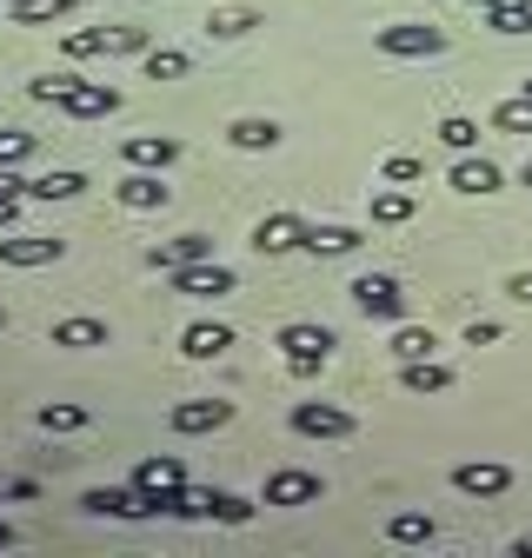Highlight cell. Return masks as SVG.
<instances>
[{
	"label": "cell",
	"instance_id": "obj_12",
	"mask_svg": "<svg viewBox=\"0 0 532 558\" xmlns=\"http://www.w3.org/2000/svg\"><path fill=\"white\" fill-rule=\"evenodd\" d=\"M266 506H319V472H300V465L274 472L266 478Z\"/></svg>",
	"mask_w": 532,
	"mask_h": 558
},
{
	"label": "cell",
	"instance_id": "obj_21",
	"mask_svg": "<svg viewBox=\"0 0 532 558\" xmlns=\"http://www.w3.org/2000/svg\"><path fill=\"white\" fill-rule=\"evenodd\" d=\"M353 246H360L353 227H332V220H326V227H306V253H313V259H340V253H353Z\"/></svg>",
	"mask_w": 532,
	"mask_h": 558
},
{
	"label": "cell",
	"instance_id": "obj_49",
	"mask_svg": "<svg viewBox=\"0 0 532 558\" xmlns=\"http://www.w3.org/2000/svg\"><path fill=\"white\" fill-rule=\"evenodd\" d=\"M0 8H8V0H0Z\"/></svg>",
	"mask_w": 532,
	"mask_h": 558
},
{
	"label": "cell",
	"instance_id": "obj_13",
	"mask_svg": "<svg viewBox=\"0 0 532 558\" xmlns=\"http://www.w3.org/2000/svg\"><path fill=\"white\" fill-rule=\"evenodd\" d=\"M227 418H233L227 399H180L173 405V433H220Z\"/></svg>",
	"mask_w": 532,
	"mask_h": 558
},
{
	"label": "cell",
	"instance_id": "obj_32",
	"mask_svg": "<svg viewBox=\"0 0 532 558\" xmlns=\"http://www.w3.org/2000/svg\"><path fill=\"white\" fill-rule=\"evenodd\" d=\"M186 66H193V60H186L180 47H147V81H180Z\"/></svg>",
	"mask_w": 532,
	"mask_h": 558
},
{
	"label": "cell",
	"instance_id": "obj_18",
	"mask_svg": "<svg viewBox=\"0 0 532 558\" xmlns=\"http://www.w3.org/2000/svg\"><path fill=\"white\" fill-rule=\"evenodd\" d=\"M227 140H233L240 154H274V147H280V126H274V120H259V113H246V120L227 126Z\"/></svg>",
	"mask_w": 532,
	"mask_h": 558
},
{
	"label": "cell",
	"instance_id": "obj_7",
	"mask_svg": "<svg viewBox=\"0 0 532 558\" xmlns=\"http://www.w3.org/2000/svg\"><path fill=\"white\" fill-rule=\"evenodd\" d=\"M452 485L466 499H499L506 485H512V465H499V459H466V465H452Z\"/></svg>",
	"mask_w": 532,
	"mask_h": 558
},
{
	"label": "cell",
	"instance_id": "obj_31",
	"mask_svg": "<svg viewBox=\"0 0 532 558\" xmlns=\"http://www.w3.org/2000/svg\"><path fill=\"white\" fill-rule=\"evenodd\" d=\"M392 360L407 366V360H433V332L426 326H399L392 332Z\"/></svg>",
	"mask_w": 532,
	"mask_h": 558
},
{
	"label": "cell",
	"instance_id": "obj_35",
	"mask_svg": "<svg viewBox=\"0 0 532 558\" xmlns=\"http://www.w3.org/2000/svg\"><path fill=\"white\" fill-rule=\"evenodd\" d=\"M74 81H81V74H40V81H27V94H34L40 107H60V100H66V87H74Z\"/></svg>",
	"mask_w": 532,
	"mask_h": 558
},
{
	"label": "cell",
	"instance_id": "obj_27",
	"mask_svg": "<svg viewBox=\"0 0 532 558\" xmlns=\"http://www.w3.org/2000/svg\"><path fill=\"white\" fill-rule=\"evenodd\" d=\"M386 538L392 545H426L433 538V512H392L386 519Z\"/></svg>",
	"mask_w": 532,
	"mask_h": 558
},
{
	"label": "cell",
	"instance_id": "obj_47",
	"mask_svg": "<svg viewBox=\"0 0 532 558\" xmlns=\"http://www.w3.org/2000/svg\"><path fill=\"white\" fill-rule=\"evenodd\" d=\"M0 326H8V313H0Z\"/></svg>",
	"mask_w": 532,
	"mask_h": 558
},
{
	"label": "cell",
	"instance_id": "obj_28",
	"mask_svg": "<svg viewBox=\"0 0 532 558\" xmlns=\"http://www.w3.org/2000/svg\"><path fill=\"white\" fill-rule=\"evenodd\" d=\"M439 147H452V154H473V147H480V120L446 113V120H439Z\"/></svg>",
	"mask_w": 532,
	"mask_h": 558
},
{
	"label": "cell",
	"instance_id": "obj_23",
	"mask_svg": "<svg viewBox=\"0 0 532 558\" xmlns=\"http://www.w3.org/2000/svg\"><path fill=\"white\" fill-rule=\"evenodd\" d=\"M486 27H493V34H532V0H493V8H486Z\"/></svg>",
	"mask_w": 532,
	"mask_h": 558
},
{
	"label": "cell",
	"instance_id": "obj_17",
	"mask_svg": "<svg viewBox=\"0 0 532 558\" xmlns=\"http://www.w3.org/2000/svg\"><path fill=\"white\" fill-rule=\"evenodd\" d=\"M227 345H233V326H220V319H200V326L180 332V353L186 360H220Z\"/></svg>",
	"mask_w": 532,
	"mask_h": 558
},
{
	"label": "cell",
	"instance_id": "obj_20",
	"mask_svg": "<svg viewBox=\"0 0 532 558\" xmlns=\"http://www.w3.org/2000/svg\"><path fill=\"white\" fill-rule=\"evenodd\" d=\"M452 186H459V193H499V167H493L486 154H459Z\"/></svg>",
	"mask_w": 532,
	"mask_h": 558
},
{
	"label": "cell",
	"instance_id": "obj_6",
	"mask_svg": "<svg viewBox=\"0 0 532 558\" xmlns=\"http://www.w3.org/2000/svg\"><path fill=\"white\" fill-rule=\"evenodd\" d=\"M353 306H360L366 319H399V313H407V293H399L392 272H360V279H353Z\"/></svg>",
	"mask_w": 532,
	"mask_h": 558
},
{
	"label": "cell",
	"instance_id": "obj_16",
	"mask_svg": "<svg viewBox=\"0 0 532 558\" xmlns=\"http://www.w3.org/2000/svg\"><path fill=\"white\" fill-rule=\"evenodd\" d=\"M147 259H154L160 272H173V266H193V259H214V240H207V233H173V240H160Z\"/></svg>",
	"mask_w": 532,
	"mask_h": 558
},
{
	"label": "cell",
	"instance_id": "obj_8",
	"mask_svg": "<svg viewBox=\"0 0 532 558\" xmlns=\"http://www.w3.org/2000/svg\"><path fill=\"white\" fill-rule=\"evenodd\" d=\"M81 506H87L94 519H141V512H154L141 485H94V493H87Z\"/></svg>",
	"mask_w": 532,
	"mask_h": 558
},
{
	"label": "cell",
	"instance_id": "obj_40",
	"mask_svg": "<svg viewBox=\"0 0 532 558\" xmlns=\"http://www.w3.org/2000/svg\"><path fill=\"white\" fill-rule=\"evenodd\" d=\"M21 193H27V186L14 180V167H0V199H21Z\"/></svg>",
	"mask_w": 532,
	"mask_h": 558
},
{
	"label": "cell",
	"instance_id": "obj_24",
	"mask_svg": "<svg viewBox=\"0 0 532 558\" xmlns=\"http://www.w3.org/2000/svg\"><path fill=\"white\" fill-rule=\"evenodd\" d=\"M66 8H74V0H8L0 14H8V21H21V27H40V21H60Z\"/></svg>",
	"mask_w": 532,
	"mask_h": 558
},
{
	"label": "cell",
	"instance_id": "obj_44",
	"mask_svg": "<svg viewBox=\"0 0 532 558\" xmlns=\"http://www.w3.org/2000/svg\"><path fill=\"white\" fill-rule=\"evenodd\" d=\"M519 180H525V186H532V160H525V167H519Z\"/></svg>",
	"mask_w": 532,
	"mask_h": 558
},
{
	"label": "cell",
	"instance_id": "obj_33",
	"mask_svg": "<svg viewBox=\"0 0 532 558\" xmlns=\"http://www.w3.org/2000/svg\"><path fill=\"white\" fill-rule=\"evenodd\" d=\"M493 126H499V133H532V94L499 100V107H493Z\"/></svg>",
	"mask_w": 532,
	"mask_h": 558
},
{
	"label": "cell",
	"instance_id": "obj_9",
	"mask_svg": "<svg viewBox=\"0 0 532 558\" xmlns=\"http://www.w3.org/2000/svg\"><path fill=\"white\" fill-rule=\"evenodd\" d=\"M60 113H74V120H107V113H120V87H107V81H74V87H66V100H60Z\"/></svg>",
	"mask_w": 532,
	"mask_h": 558
},
{
	"label": "cell",
	"instance_id": "obj_11",
	"mask_svg": "<svg viewBox=\"0 0 532 558\" xmlns=\"http://www.w3.org/2000/svg\"><path fill=\"white\" fill-rule=\"evenodd\" d=\"M253 246L274 259V253H293V246H306V220L300 214H266L259 227H253Z\"/></svg>",
	"mask_w": 532,
	"mask_h": 558
},
{
	"label": "cell",
	"instance_id": "obj_4",
	"mask_svg": "<svg viewBox=\"0 0 532 558\" xmlns=\"http://www.w3.org/2000/svg\"><path fill=\"white\" fill-rule=\"evenodd\" d=\"M293 433L300 439H353V412L347 405H326V399H300L293 405Z\"/></svg>",
	"mask_w": 532,
	"mask_h": 558
},
{
	"label": "cell",
	"instance_id": "obj_37",
	"mask_svg": "<svg viewBox=\"0 0 532 558\" xmlns=\"http://www.w3.org/2000/svg\"><path fill=\"white\" fill-rule=\"evenodd\" d=\"M420 173H426V167H420V160H407V154H392V160H386V180H392V186H413Z\"/></svg>",
	"mask_w": 532,
	"mask_h": 558
},
{
	"label": "cell",
	"instance_id": "obj_19",
	"mask_svg": "<svg viewBox=\"0 0 532 558\" xmlns=\"http://www.w3.org/2000/svg\"><path fill=\"white\" fill-rule=\"evenodd\" d=\"M399 386H407V392H452V366H439V360H407V366H399Z\"/></svg>",
	"mask_w": 532,
	"mask_h": 558
},
{
	"label": "cell",
	"instance_id": "obj_34",
	"mask_svg": "<svg viewBox=\"0 0 532 558\" xmlns=\"http://www.w3.org/2000/svg\"><path fill=\"white\" fill-rule=\"evenodd\" d=\"M40 426H47V433H81V426H87V405L53 399V405H40Z\"/></svg>",
	"mask_w": 532,
	"mask_h": 558
},
{
	"label": "cell",
	"instance_id": "obj_46",
	"mask_svg": "<svg viewBox=\"0 0 532 558\" xmlns=\"http://www.w3.org/2000/svg\"><path fill=\"white\" fill-rule=\"evenodd\" d=\"M8 485H14V478H0V499H8Z\"/></svg>",
	"mask_w": 532,
	"mask_h": 558
},
{
	"label": "cell",
	"instance_id": "obj_10",
	"mask_svg": "<svg viewBox=\"0 0 532 558\" xmlns=\"http://www.w3.org/2000/svg\"><path fill=\"white\" fill-rule=\"evenodd\" d=\"M113 199H120V206H133V214H154V206H167V199H173V186H167L154 167H141V173H126V180L113 186Z\"/></svg>",
	"mask_w": 532,
	"mask_h": 558
},
{
	"label": "cell",
	"instance_id": "obj_2",
	"mask_svg": "<svg viewBox=\"0 0 532 558\" xmlns=\"http://www.w3.org/2000/svg\"><path fill=\"white\" fill-rule=\"evenodd\" d=\"M373 40H379V53H392V60H433V53H446V34H439L433 21H392V27H379Z\"/></svg>",
	"mask_w": 532,
	"mask_h": 558
},
{
	"label": "cell",
	"instance_id": "obj_14",
	"mask_svg": "<svg viewBox=\"0 0 532 558\" xmlns=\"http://www.w3.org/2000/svg\"><path fill=\"white\" fill-rule=\"evenodd\" d=\"M66 246L60 240H47V233H8V240H0V259H8V266H53Z\"/></svg>",
	"mask_w": 532,
	"mask_h": 558
},
{
	"label": "cell",
	"instance_id": "obj_5",
	"mask_svg": "<svg viewBox=\"0 0 532 558\" xmlns=\"http://www.w3.org/2000/svg\"><path fill=\"white\" fill-rule=\"evenodd\" d=\"M60 47L74 60H87V53H147V27H81V34H66Z\"/></svg>",
	"mask_w": 532,
	"mask_h": 558
},
{
	"label": "cell",
	"instance_id": "obj_39",
	"mask_svg": "<svg viewBox=\"0 0 532 558\" xmlns=\"http://www.w3.org/2000/svg\"><path fill=\"white\" fill-rule=\"evenodd\" d=\"M506 293H512V300H525V306H532V272H512V279H506Z\"/></svg>",
	"mask_w": 532,
	"mask_h": 558
},
{
	"label": "cell",
	"instance_id": "obj_43",
	"mask_svg": "<svg viewBox=\"0 0 532 558\" xmlns=\"http://www.w3.org/2000/svg\"><path fill=\"white\" fill-rule=\"evenodd\" d=\"M512 551H519V558H532V532H525V538H519V545H512Z\"/></svg>",
	"mask_w": 532,
	"mask_h": 558
},
{
	"label": "cell",
	"instance_id": "obj_38",
	"mask_svg": "<svg viewBox=\"0 0 532 558\" xmlns=\"http://www.w3.org/2000/svg\"><path fill=\"white\" fill-rule=\"evenodd\" d=\"M499 339V319H473V326H466V345H493Z\"/></svg>",
	"mask_w": 532,
	"mask_h": 558
},
{
	"label": "cell",
	"instance_id": "obj_1",
	"mask_svg": "<svg viewBox=\"0 0 532 558\" xmlns=\"http://www.w3.org/2000/svg\"><path fill=\"white\" fill-rule=\"evenodd\" d=\"M280 353H287V373L293 379H313L326 360H332V345H340V339H332V326H306V319H293V326H280Z\"/></svg>",
	"mask_w": 532,
	"mask_h": 558
},
{
	"label": "cell",
	"instance_id": "obj_25",
	"mask_svg": "<svg viewBox=\"0 0 532 558\" xmlns=\"http://www.w3.org/2000/svg\"><path fill=\"white\" fill-rule=\"evenodd\" d=\"M253 27H259L253 8H214V14H207V34H214V40H240V34H253Z\"/></svg>",
	"mask_w": 532,
	"mask_h": 558
},
{
	"label": "cell",
	"instance_id": "obj_3",
	"mask_svg": "<svg viewBox=\"0 0 532 558\" xmlns=\"http://www.w3.org/2000/svg\"><path fill=\"white\" fill-rule=\"evenodd\" d=\"M233 287H240V279H233V266H220V259L173 266V293H180V300H227Z\"/></svg>",
	"mask_w": 532,
	"mask_h": 558
},
{
	"label": "cell",
	"instance_id": "obj_22",
	"mask_svg": "<svg viewBox=\"0 0 532 558\" xmlns=\"http://www.w3.org/2000/svg\"><path fill=\"white\" fill-rule=\"evenodd\" d=\"M27 193L53 206V199H81V193H87V180H81L74 167H60V173H40V180H27Z\"/></svg>",
	"mask_w": 532,
	"mask_h": 558
},
{
	"label": "cell",
	"instance_id": "obj_45",
	"mask_svg": "<svg viewBox=\"0 0 532 558\" xmlns=\"http://www.w3.org/2000/svg\"><path fill=\"white\" fill-rule=\"evenodd\" d=\"M466 8H493V0H466Z\"/></svg>",
	"mask_w": 532,
	"mask_h": 558
},
{
	"label": "cell",
	"instance_id": "obj_48",
	"mask_svg": "<svg viewBox=\"0 0 532 558\" xmlns=\"http://www.w3.org/2000/svg\"><path fill=\"white\" fill-rule=\"evenodd\" d=\"M525 94H532V81H525Z\"/></svg>",
	"mask_w": 532,
	"mask_h": 558
},
{
	"label": "cell",
	"instance_id": "obj_36",
	"mask_svg": "<svg viewBox=\"0 0 532 558\" xmlns=\"http://www.w3.org/2000/svg\"><path fill=\"white\" fill-rule=\"evenodd\" d=\"M34 154V133H21V126H0V167H21Z\"/></svg>",
	"mask_w": 532,
	"mask_h": 558
},
{
	"label": "cell",
	"instance_id": "obj_29",
	"mask_svg": "<svg viewBox=\"0 0 532 558\" xmlns=\"http://www.w3.org/2000/svg\"><path fill=\"white\" fill-rule=\"evenodd\" d=\"M373 220H379V227H407V220H413V193H399V186L373 193Z\"/></svg>",
	"mask_w": 532,
	"mask_h": 558
},
{
	"label": "cell",
	"instance_id": "obj_41",
	"mask_svg": "<svg viewBox=\"0 0 532 558\" xmlns=\"http://www.w3.org/2000/svg\"><path fill=\"white\" fill-rule=\"evenodd\" d=\"M14 206H21V199H0V233H8V227H14Z\"/></svg>",
	"mask_w": 532,
	"mask_h": 558
},
{
	"label": "cell",
	"instance_id": "obj_26",
	"mask_svg": "<svg viewBox=\"0 0 532 558\" xmlns=\"http://www.w3.org/2000/svg\"><path fill=\"white\" fill-rule=\"evenodd\" d=\"M53 345H74V353H81V345H107V319H60Z\"/></svg>",
	"mask_w": 532,
	"mask_h": 558
},
{
	"label": "cell",
	"instance_id": "obj_30",
	"mask_svg": "<svg viewBox=\"0 0 532 558\" xmlns=\"http://www.w3.org/2000/svg\"><path fill=\"white\" fill-rule=\"evenodd\" d=\"M207 499V519H220V525H246L253 519V499H240V493H200Z\"/></svg>",
	"mask_w": 532,
	"mask_h": 558
},
{
	"label": "cell",
	"instance_id": "obj_42",
	"mask_svg": "<svg viewBox=\"0 0 532 558\" xmlns=\"http://www.w3.org/2000/svg\"><path fill=\"white\" fill-rule=\"evenodd\" d=\"M8 545H14V525H8V519H0V551H8Z\"/></svg>",
	"mask_w": 532,
	"mask_h": 558
},
{
	"label": "cell",
	"instance_id": "obj_15",
	"mask_svg": "<svg viewBox=\"0 0 532 558\" xmlns=\"http://www.w3.org/2000/svg\"><path fill=\"white\" fill-rule=\"evenodd\" d=\"M120 154H126L133 167H154V173H167V167L180 160V140H173V133H133Z\"/></svg>",
	"mask_w": 532,
	"mask_h": 558
}]
</instances>
